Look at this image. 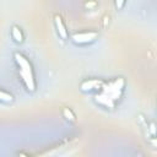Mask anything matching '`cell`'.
Wrapping results in <instances>:
<instances>
[{"label":"cell","mask_w":157,"mask_h":157,"mask_svg":"<svg viewBox=\"0 0 157 157\" xmlns=\"http://www.w3.org/2000/svg\"><path fill=\"white\" fill-rule=\"evenodd\" d=\"M125 88V80L117 77L108 82H103L101 90L94 96V102L107 109H114L117 103L121 99Z\"/></svg>","instance_id":"obj_1"},{"label":"cell","mask_w":157,"mask_h":157,"mask_svg":"<svg viewBox=\"0 0 157 157\" xmlns=\"http://www.w3.org/2000/svg\"><path fill=\"white\" fill-rule=\"evenodd\" d=\"M13 59L18 67V75L22 80L26 90L28 92H34L37 88V81H36V75H34L32 63L28 60L27 56H25L23 54L18 53V52H16L13 54Z\"/></svg>","instance_id":"obj_2"},{"label":"cell","mask_w":157,"mask_h":157,"mask_svg":"<svg viewBox=\"0 0 157 157\" xmlns=\"http://www.w3.org/2000/svg\"><path fill=\"white\" fill-rule=\"evenodd\" d=\"M98 38V32L96 31H83V32H76L71 36V40L75 44H91Z\"/></svg>","instance_id":"obj_3"},{"label":"cell","mask_w":157,"mask_h":157,"mask_svg":"<svg viewBox=\"0 0 157 157\" xmlns=\"http://www.w3.org/2000/svg\"><path fill=\"white\" fill-rule=\"evenodd\" d=\"M54 26H55V29H56L58 36L63 40H67L69 39V31H67L66 25H65L63 17L60 15H54Z\"/></svg>","instance_id":"obj_4"},{"label":"cell","mask_w":157,"mask_h":157,"mask_svg":"<svg viewBox=\"0 0 157 157\" xmlns=\"http://www.w3.org/2000/svg\"><path fill=\"white\" fill-rule=\"evenodd\" d=\"M103 85V81L102 80H97V78H88V80H85L81 82L80 85V88L82 92H98L101 90Z\"/></svg>","instance_id":"obj_5"},{"label":"cell","mask_w":157,"mask_h":157,"mask_svg":"<svg viewBox=\"0 0 157 157\" xmlns=\"http://www.w3.org/2000/svg\"><path fill=\"white\" fill-rule=\"evenodd\" d=\"M11 37L18 44L23 43V40H25V34H23L21 27H18V26H12V28H11Z\"/></svg>","instance_id":"obj_6"},{"label":"cell","mask_w":157,"mask_h":157,"mask_svg":"<svg viewBox=\"0 0 157 157\" xmlns=\"http://www.w3.org/2000/svg\"><path fill=\"white\" fill-rule=\"evenodd\" d=\"M13 101H15V97L10 92L0 88V102L1 103H12Z\"/></svg>","instance_id":"obj_7"},{"label":"cell","mask_w":157,"mask_h":157,"mask_svg":"<svg viewBox=\"0 0 157 157\" xmlns=\"http://www.w3.org/2000/svg\"><path fill=\"white\" fill-rule=\"evenodd\" d=\"M63 114H64V117L67 119V120H70V121H75V114L72 113V110L71 109H69V108H65L64 110H63Z\"/></svg>","instance_id":"obj_8"},{"label":"cell","mask_w":157,"mask_h":157,"mask_svg":"<svg viewBox=\"0 0 157 157\" xmlns=\"http://www.w3.org/2000/svg\"><path fill=\"white\" fill-rule=\"evenodd\" d=\"M125 2H126V0H115V7H117V10H121L125 6Z\"/></svg>","instance_id":"obj_9"}]
</instances>
